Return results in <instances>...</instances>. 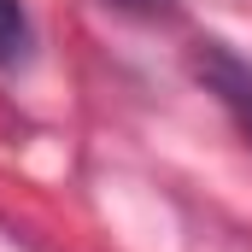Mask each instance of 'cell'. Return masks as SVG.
<instances>
[{
    "label": "cell",
    "instance_id": "cell-1",
    "mask_svg": "<svg viewBox=\"0 0 252 252\" xmlns=\"http://www.w3.org/2000/svg\"><path fill=\"white\" fill-rule=\"evenodd\" d=\"M193 76L205 82V94H217V106L252 141V59H241L229 41H199L193 47Z\"/></svg>",
    "mask_w": 252,
    "mask_h": 252
},
{
    "label": "cell",
    "instance_id": "cell-3",
    "mask_svg": "<svg viewBox=\"0 0 252 252\" xmlns=\"http://www.w3.org/2000/svg\"><path fill=\"white\" fill-rule=\"evenodd\" d=\"M106 6H118L129 18H170L176 12V0H106Z\"/></svg>",
    "mask_w": 252,
    "mask_h": 252
},
{
    "label": "cell",
    "instance_id": "cell-2",
    "mask_svg": "<svg viewBox=\"0 0 252 252\" xmlns=\"http://www.w3.org/2000/svg\"><path fill=\"white\" fill-rule=\"evenodd\" d=\"M35 53V24L24 0H0V70H24Z\"/></svg>",
    "mask_w": 252,
    "mask_h": 252
}]
</instances>
